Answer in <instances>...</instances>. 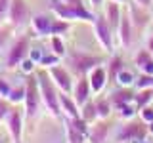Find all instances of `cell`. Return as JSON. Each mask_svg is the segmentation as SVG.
I'll list each match as a JSON object with an SVG mask.
<instances>
[{
  "mask_svg": "<svg viewBox=\"0 0 153 143\" xmlns=\"http://www.w3.org/2000/svg\"><path fill=\"white\" fill-rule=\"evenodd\" d=\"M65 67L69 69V73L73 76H88V73L94 69V67L102 65L103 63V57L102 55H94L88 54L84 50H76V48H67V54H65Z\"/></svg>",
  "mask_w": 153,
  "mask_h": 143,
  "instance_id": "1",
  "label": "cell"
},
{
  "mask_svg": "<svg viewBox=\"0 0 153 143\" xmlns=\"http://www.w3.org/2000/svg\"><path fill=\"white\" fill-rule=\"evenodd\" d=\"M36 78H38V88H40V95H42V103L48 109V113L52 116L59 118L61 114V107H59V90L56 88V84L52 82L50 74L46 69L38 67L36 69Z\"/></svg>",
  "mask_w": 153,
  "mask_h": 143,
  "instance_id": "2",
  "label": "cell"
},
{
  "mask_svg": "<svg viewBox=\"0 0 153 143\" xmlns=\"http://www.w3.org/2000/svg\"><path fill=\"white\" fill-rule=\"evenodd\" d=\"M29 50H31V35L23 31L19 36L13 38V42L10 44V48L4 52V55H2L4 69H8V71L17 69L19 63L29 55Z\"/></svg>",
  "mask_w": 153,
  "mask_h": 143,
  "instance_id": "3",
  "label": "cell"
},
{
  "mask_svg": "<svg viewBox=\"0 0 153 143\" xmlns=\"http://www.w3.org/2000/svg\"><path fill=\"white\" fill-rule=\"evenodd\" d=\"M146 136H149L147 132V122H143L140 116L124 120L115 132V141L117 143H128L132 139H143Z\"/></svg>",
  "mask_w": 153,
  "mask_h": 143,
  "instance_id": "4",
  "label": "cell"
},
{
  "mask_svg": "<svg viewBox=\"0 0 153 143\" xmlns=\"http://www.w3.org/2000/svg\"><path fill=\"white\" fill-rule=\"evenodd\" d=\"M23 113H25V118H35L40 113L42 103V95H40V88H38V78L36 73L27 76V92H25V101H23Z\"/></svg>",
  "mask_w": 153,
  "mask_h": 143,
  "instance_id": "5",
  "label": "cell"
},
{
  "mask_svg": "<svg viewBox=\"0 0 153 143\" xmlns=\"http://www.w3.org/2000/svg\"><path fill=\"white\" fill-rule=\"evenodd\" d=\"M31 10H29V2L27 0H12L10 4V13H8V23L13 31L23 32L31 23Z\"/></svg>",
  "mask_w": 153,
  "mask_h": 143,
  "instance_id": "6",
  "label": "cell"
},
{
  "mask_svg": "<svg viewBox=\"0 0 153 143\" xmlns=\"http://www.w3.org/2000/svg\"><path fill=\"white\" fill-rule=\"evenodd\" d=\"M92 31H94V38L105 54H115V32L111 31L109 23L105 21L103 15L96 13L94 21H92Z\"/></svg>",
  "mask_w": 153,
  "mask_h": 143,
  "instance_id": "7",
  "label": "cell"
},
{
  "mask_svg": "<svg viewBox=\"0 0 153 143\" xmlns=\"http://www.w3.org/2000/svg\"><path fill=\"white\" fill-rule=\"evenodd\" d=\"M126 12H128V17H130L134 35H142V32H146V29L149 27V23L153 21V19H151V10L140 8V6H136L132 0H128V2H126Z\"/></svg>",
  "mask_w": 153,
  "mask_h": 143,
  "instance_id": "8",
  "label": "cell"
},
{
  "mask_svg": "<svg viewBox=\"0 0 153 143\" xmlns=\"http://www.w3.org/2000/svg\"><path fill=\"white\" fill-rule=\"evenodd\" d=\"M46 71H48L52 82L56 84V88L59 90V92H65V94L73 92L75 78H73V74L69 73V69H67L65 65H54V67H50V69H46Z\"/></svg>",
  "mask_w": 153,
  "mask_h": 143,
  "instance_id": "9",
  "label": "cell"
},
{
  "mask_svg": "<svg viewBox=\"0 0 153 143\" xmlns=\"http://www.w3.org/2000/svg\"><path fill=\"white\" fill-rule=\"evenodd\" d=\"M23 118H25V113L19 111L16 105H13L10 114L6 116V126H8V132H10V137H12V143L23 141Z\"/></svg>",
  "mask_w": 153,
  "mask_h": 143,
  "instance_id": "10",
  "label": "cell"
},
{
  "mask_svg": "<svg viewBox=\"0 0 153 143\" xmlns=\"http://www.w3.org/2000/svg\"><path fill=\"white\" fill-rule=\"evenodd\" d=\"M111 136V124L107 118H98L96 122L90 124L86 141L88 143H107Z\"/></svg>",
  "mask_w": 153,
  "mask_h": 143,
  "instance_id": "11",
  "label": "cell"
},
{
  "mask_svg": "<svg viewBox=\"0 0 153 143\" xmlns=\"http://www.w3.org/2000/svg\"><path fill=\"white\" fill-rule=\"evenodd\" d=\"M117 40H119V46L123 50H130L132 48V42H134V29H132V23H130V17H128V12L123 13V19L119 23V29H117Z\"/></svg>",
  "mask_w": 153,
  "mask_h": 143,
  "instance_id": "12",
  "label": "cell"
},
{
  "mask_svg": "<svg viewBox=\"0 0 153 143\" xmlns=\"http://www.w3.org/2000/svg\"><path fill=\"white\" fill-rule=\"evenodd\" d=\"M123 4L119 2H113V0H105L103 8H102V15L105 17V21L109 23V27H111V31L117 35V29H119V23H121L123 19Z\"/></svg>",
  "mask_w": 153,
  "mask_h": 143,
  "instance_id": "13",
  "label": "cell"
},
{
  "mask_svg": "<svg viewBox=\"0 0 153 143\" xmlns=\"http://www.w3.org/2000/svg\"><path fill=\"white\" fill-rule=\"evenodd\" d=\"M52 19H54V15H50V13H35V15L31 17L29 27H31V31L35 32V36H38V38L50 36Z\"/></svg>",
  "mask_w": 153,
  "mask_h": 143,
  "instance_id": "14",
  "label": "cell"
},
{
  "mask_svg": "<svg viewBox=\"0 0 153 143\" xmlns=\"http://www.w3.org/2000/svg\"><path fill=\"white\" fill-rule=\"evenodd\" d=\"M88 82H90V88H92V94L100 95V94L105 90L107 82H109V78H107V69H105L103 65L94 67V69L88 73Z\"/></svg>",
  "mask_w": 153,
  "mask_h": 143,
  "instance_id": "15",
  "label": "cell"
},
{
  "mask_svg": "<svg viewBox=\"0 0 153 143\" xmlns=\"http://www.w3.org/2000/svg\"><path fill=\"white\" fill-rule=\"evenodd\" d=\"M71 95H73V99L76 101L79 107H82V105L92 97V88H90L88 76H79V78L75 80V86H73Z\"/></svg>",
  "mask_w": 153,
  "mask_h": 143,
  "instance_id": "16",
  "label": "cell"
},
{
  "mask_svg": "<svg viewBox=\"0 0 153 143\" xmlns=\"http://www.w3.org/2000/svg\"><path fill=\"white\" fill-rule=\"evenodd\" d=\"M59 107H61V114L67 118H76L80 116V107L76 105V101L73 99L71 94L59 92Z\"/></svg>",
  "mask_w": 153,
  "mask_h": 143,
  "instance_id": "17",
  "label": "cell"
},
{
  "mask_svg": "<svg viewBox=\"0 0 153 143\" xmlns=\"http://www.w3.org/2000/svg\"><path fill=\"white\" fill-rule=\"evenodd\" d=\"M134 95H136V92H134L132 88H121V86H119V88L113 90L107 97H109V101H111V105H113V111H115L119 105L134 101Z\"/></svg>",
  "mask_w": 153,
  "mask_h": 143,
  "instance_id": "18",
  "label": "cell"
},
{
  "mask_svg": "<svg viewBox=\"0 0 153 143\" xmlns=\"http://www.w3.org/2000/svg\"><path fill=\"white\" fill-rule=\"evenodd\" d=\"M63 122H65V141L67 143H86V133L76 130L69 118L63 116Z\"/></svg>",
  "mask_w": 153,
  "mask_h": 143,
  "instance_id": "19",
  "label": "cell"
},
{
  "mask_svg": "<svg viewBox=\"0 0 153 143\" xmlns=\"http://www.w3.org/2000/svg\"><path fill=\"white\" fill-rule=\"evenodd\" d=\"M13 29L10 27V23H0V55H4V52L10 48V44L13 42V38H16V35H13Z\"/></svg>",
  "mask_w": 153,
  "mask_h": 143,
  "instance_id": "20",
  "label": "cell"
},
{
  "mask_svg": "<svg viewBox=\"0 0 153 143\" xmlns=\"http://www.w3.org/2000/svg\"><path fill=\"white\" fill-rule=\"evenodd\" d=\"M107 78H109V82H115V78H117V74H119V71L124 69V61H123V57L121 55H117V54H111V57H109V61H107Z\"/></svg>",
  "mask_w": 153,
  "mask_h": 143,
  "instance_id": "21",
  "label": "cell"
},
{
  "mask_svg": "<svg viewBox=\"0 0 153 143\" xmlns=\"http://www.w3.org/2000/svg\"><path fill=\"white\" fill-rule=\"evenodd\" d=\"M96 103V111H98V118H109L113 113V105L109 101L107 95H100V97L94 99Z\"/></svg>",
  "mask_w": 153,
  "mask_h": 143,
  "instance_id": "22",
  "label": "cell"
},
{
  "mask_svg": "<svg viewBox=\"0 0 153 143\" xmlns=\"http://www.w3.org/2000/svg\"><path fill=\"white\" fill-rule=\"evenodd\" d=\"M25 92H27V76H25V80H23L21 84H13L12 92H10V95H8V101L12 105L23 103L25 101Z\"/></svg>",
  "mask_w": 153,
  "mask_h": 143,
  "instance_id": "23",
  "label": "cell"
},
{
  "mask_svg": "<svg viewBox=\"0 0 153 143\" xmlns=\"http://www.w3.org/2000/svg\"><path fill=\"white\" fill-rule=\"evenodd\" d=\"M134 103H136L138 111L146 105H151L153 103V88H142V90H136V95H134Z\"/></svg>",
  "mask_w": 153,
  "mask_h": 143,
  "instance_id": "24",
  "label": "cell"
},
{
  "mask_svg": "<svg viewBox=\"0 0 153 143\" xmlns=\"http://www.w3.org/2000/svg\"><path fill=\"white\" fill-rule=\"evenodd\" d=\"M115 82L117 86H121V88H134V82H136V74L132 73L130 69H121L117 74V78H115Z\"/></svg>",
  "mask_w": 153,
  "mask_h": 143,
  "instance_id": "25",
  "label": "cell"
},
{
  "mask_svg": "<svg viewBox=\"0 0 153 143\" xmlns=\"http://www.w3.org/2000/svg\"><path fill=\"white\" fill-rule=\"evenodd\" d=\"M80 116H82L88 124H92V122L98 120V111H96V103H94L92 97H90L88 101L80 107Z\"/></svg>",
  "mask_w": 153,
  "mask_h": 143,
  "instance_id": "26",
  "label": "cell"
},
{
  "mask_svg": "<svg viewBox=\"0 0 153 143\" xmlns=\"http://www.w3.org/2000/svg\"><path fill=\"white\" fill-rule=\"evenodd\" d=\"M48 52H52V54H56V55H59V57H65V54H67L65 40L59 35H52L50 36V50H48Z\"/></svg>",
  "mask_w": 153,
  "mask_h": 143,
  "instance_id": "27",
  "label": "cell"
},
{
  "mask_svg": "<svg viewBox=\"0 0 153 143\" xmlns=\"http://www.w3.org/2000/svg\"><path fill=\"white\" fill-rule=\"evenodd\" d=\"M115 113H117L123 120H130V118H136L138 116V107H136V103H134V101H130V103L119 105V107L115 109Z\"/></svg>",
  "mask_w": 153,
  "mask_h": 143,
  "instance_id": "28",
  "label": "cell"
},
{
  "mask_svg": "<svg viewBox=\"0 0 153 143\" xmlns=\"http://www.w3.org/2000/svg\"><path fill=\"white\" fill-rule=\"evenodd\" d=\"M71 29V21H65V19H59V17H56L52 19V27H50V36L52 35H65L67 31Z\"/></svg>",
  "mask_w": 153,
  "mask_h": 143,
  "instance_id": "29",
  "label": "cell"
},
{
  "mask_svg": "<svg viewBox=\"0 0 153 143\" xmlns=\"http://www.w3.org/2000/svg\"><path fill=\"white\" fill-rule=\"evenodd\" d=\"M149 59H153V54H151L149 50H147L146 46H143V48H140V50H138L136 54H134V65H136L140 71L143 69V65H146Z\"/></svg>",
  "mask_w": 153,
  "mask_h": 143,
  "instance_id": "30",
  "label": "cell"
},
{
  "mask_svg": "<svg viewBox=\"0 0 153 143\" xmlns=\"http://www.w3.org/2000/svg\"><path fill=\"white\" fill-rule=\"evenodd\" d=\"M17 69H19V73H21L23 76H29V74H35L36 73V69H38V65L35 63V61H33L31 59V57H25V59H23L21 61V63H19V67H17Z\"/></svg>",
  "mask_w": 153,
  "mask_h": 143,
  "instance_id": "31",
  "label": "cell"
},
{
  "mask_svg": "<svg viewBox=\"0 0 153 143\" xmlns=\"http://www.w3.org/2000/svg\"><path fill=\"white\" fill-rule=\"evenodd\" d=\"M134 88L136 90H142V88H153V74H147V73H142L136 76V82H134Z\"/></svg>",
  "mask_w": 153,
  "mask_h": 143,
  "instance_id": "32",
  "label": "cell"
},
{
  "mask_svg": "<svg viewBox=\"0 0 153 143\" xmlns=\"http://www.w3.org/2000/svg\"><path fill=\"white\" fill-rule=\"evenodd\" d=\"M61 59H63V57H59V55H56V54H52V52H50V54L42 55L38 67H42V69H50V67H54V65H59Z\"/></svg>",
  "mask_w": 153,
  "mask_h": 143,
  "instance_id": "33",
  "label": "cell"
},
{
  "mask_svg": "<svg viewBox=\"0 0 153 143\" xmlns=\"http://www.w3.org/2000/svg\"><path fill=\"white\" fill-rule=\"evenodd\" d=\"M12 107H13V105L10 103L6 97H0V122H4V120H6V116L10 114Z\"/></svg>",
  "mask_w": 153,
  "mask_h": 143,
  "instance_id": "34",
  "label": "cell"
},
{
  "mask_svg": "<svg viewBox=\"0 0 153 143\" xmlns=\"http://www.w3.org/2000/svg\"><path fill=\"white\" fill-rule=\"evenodd\" d=\"M12 88H13V84L10 82L8 78H4V76H0V97H6V99H8L10 92H12Z\"/></svg>",
  "mask_w": 153,
  "mask_h": 143,
  "instance_id": "35",
  "label": "cell"
},
{
  "mask_svg": "<svg viewBox=\"0 0 153 143\" xmlns=\"http://www.w3.org/2000/svg\"><path fill=\"white\" fill-rule=\"evenodd\" d=\"M138 116H140L143 122L149 124V122L153 120V107H151V105H146V107H142L140 111H138Z\"/></svg>",
  "mask_w": 153,
  "mask_h": 143,
  "instance_id": "36",
  "label": "cell"
},
{
  "mask_svg": "<svg viewBox=\"0 0 153 143\" xmlns=\"http://www.w3.org/2000/svg\"><path fill=\"white\" fill-rule=\"evenodd\" d=\"M10 4H12V0H0V23H8Z\"/></svg>",
  "mask_w": 153,
  "mask_h": 143,
  "instance_id": "37",
  "label": "cell"
},
{
  "mask_svg": "<svg viewBox=\"0 0 153 143\" xmlns=\"http://www.w3.org/2000/svg\"><path fill=\"white\" fill-rule=\"evenodd\" d=\"M42 55H44V52L40 50V48H33L31 46V50H29V57H31L33 61H35V63L38 65L40 63V59H42Z\"/></svg>",
  "mask_w": 153,
  "mask_h": 143,
  "instance_id": "38",
  "label": "cell"
},
{
  "mask_svg": "<svg viewBox=\"0 0 153 143\" xmlns=\"http://www.w3.org/2000/svg\"><path fill=\"white\" fill-rule=\"evenodd\" d=\"M136 6L146 8V10H153V0H132Z\"/></svg>",
  "mask_w": 153,
  "mask_h": 143,
  "instance_id": "39",
  "label": "cell"
},
{
  "mask_svg": "<svg viewBox=\"0 0 153 143\" xmlns=\"http://www.w3.org/2000/svg\"><path fill=\"white\" fill-rule=\"evenodd\" d=\"M146 48H147V50H149L151 54H153V32H151V35L146 38Z\"/></svg>",
  "mask_w": 153,
  "mask_h": 143,
  "instance_id": "40",
  "label": "cell"
},
{
  "mask_svg": "<svg viewBox=\"0 0 153 143\" xmlns=\"http://www.w3.org/2000/svg\"><path fill=\"white\" fill-rule=\"evenodd\" d=\"M90 4H92V8H94V10H100V8H103L105 0H90Z\"/></svg>",
  "mask_w": 153,
  "mask_h": 143,
  "instance_id": "41",
  "label": "cell"
},
{
  "mask_svg": "<svg viewBox=\"0 0 153 143\" xmlns=\"http://www.w3.org/2000/svg\"><path fill=\"white\" fill-rule=\"evenodd\" d=\"M147 132H149V136H153V120L147 124Z\"/></svg>",
  "mask_w": 153,
  "mask_h": 143,
  "instance_id": "42",
  "label": "cell"
},
{
  "mask_svg": "<svg viewBox=\"0 0 153 143\" xmlns=\"http://www.w3.org/2000/svg\"><path fill=\"white\" fill-rule=\"evenodd\" d=\"M140 143H153V141H151V139H149V137H147V136H146V137H143V139H142Z\"/></svg>",
  "mask_w": 153,
  "mask_h": 143,
  "instance_id": "43",
  "label": "cell"
},
{
  "mask_svg": "<svg viewBox=\"0 0 153 143\" xmlns=\"http://www.w3.org/2000/svg\"><path fill=\"white\" fill-rule=\"evenodd\" d=\"M113 2H119V4H126L128 0H113Z\"/></svg>",
  "mask_w": 153,
  "mask_h": 143,
  "instance_id": "44",
  "label": "cell"
},
{
  "mask_svg": "<svg viewBox=\"0 0 153 143\" xmlns=\"http://www.w3.org/2000/svg\"><path fill=\"white\" fill-rule=\"evenodd\" d=\"M2 67H4V63H0V71H2Z\"/></svg>",
  "mask_w": 153,
  "mask_h": 143,
  "instance_id": "45",
  "label": "cell"
},
{
  "mask_svg": "<svg viewBox=\"0 0 153 143\" xmlns=\"http://www.w3.org/2000/svg\"><path fill=\"white\" fill-rule=\"evenodd\" d=\"M0 143H2V139H0Z\"/></svg>",
  "mask_w": 153,
  "mask_h": 143,
  "instance_id": "46",
  "label": "cell"
}]
</instances>
